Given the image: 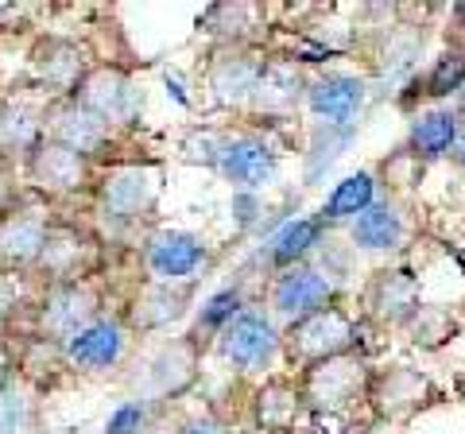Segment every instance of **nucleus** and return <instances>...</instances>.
Instances as JSON below:
<instances>
[{
	"label": "nucleus",
	"instance_id": "c756f323",
	"mask_svg": "<svg viewBox=\"0 0 465 434\" xmlns=\"http://www.w3.org/2000/svg\"><path fill=\"white\" fill-rule=\"evenodd\" d=\"M183 311V291H171V283H155L148 295L136 302V322L140 326H163Z\"/></svg>",
	"mask_w": 465,
	"mask_h": 434
},
{
	"label": "nucleus",
	"instance_id": "7c9ffc66",
	"mask_svg": "<svg viewBox=\"0 0 465 434\" xmlns=\"http://www.w3.org/2000/svg\"><path fill=\"white\" fill-rule=\"evenodd\" d=\"M241 287H225V291H217L206 307H202V314H198V334H222V330L232 322V318H237L244 307H241Z\"/></svg>",
	"mask_w": 465,
	"mask_h": 434
},
{
	"label": "nucleus",
	"instance_id": "423d86ee",
	"mask_svg": "<svg viewBox=\"0 0 465 434\" xmlns=\"http://www.w3.org/2000/svg\"><path fill=\"white\" fill-rule=\"evenodd\" d=\"M97 322V295L78 280L54 283L51 295L43 299V334L54 341H74L85 326Z\"/></svg>",
	"mask_w": 465,
	"mask_h": 434
},
{
	"label": "nucleus",
	"instance_id": "20e7f679",
	"mask_svg": "<svg viewBox=\"0 0 465 434\" xmlns=\"http://www.w3.org/2000/svg\"><path fill=\"white\" fill-rule=\"evenodd\" d=\"M330 299H333L330 271H318L311 264L287 268L272 283V311H275V318H283L287 326H295V322H302V318L326 311Z\"/></svg>",
	"mask_w": 465,
	"mask_h": 434
},
{
	"label": "nucleus",
	"instance_id": "f257e3e1",
	"mask_svg": "<svg viewBox=\"0 0 465 434\" xmlns=\"http://www.w3.org/2000/svg\"><path fill=\"white\" fill-rule=\"evenodd\" d=\"M372 388V372L361 357L345 353V357H330L322 365H311L302 372V399L314 411H349L353 403H361Z\"/></svg>",
	"mask_w": 465,
	"mask_h": 434
},
{
	"label": "nucleus",
	"instance_id": "b1692460",
	"mask_svg": "<svg viewBox=\"0 0 465 434\" xmlns=\"http://www.w3.org/2000/svg\"><path fill=\"white\" fill-rule=\"evenodd\" d=\"M43 133H47V121H43L32 105H24V101H8V105L0 109V143H5V148L32 155L43 143Z\"/></svg>",
	"mask_w": 465,
	"mask_h": 434
},
{
	"label": "nucleus",
	"instance_id": "39448f33",
	"mask_svg": "<svg viewBox=\"0 0 465 434\" xmlns=\"http://www.w3.org/2000/svg\"><path fill=\"white\" fill-rule=\"evenodd\" d=\"M78 105H85L90 113H97L101 121L109 124H128L136 121V113L143 105V94L136 90V82L116 66H97L82 78L78 94H74Z\"/></svg>",
	"mask_w": 465,
	"mask_h": 434
},
{
	"label": "nucleus",
	"instance_id": "6ab92c4d",
	"mask_svg": "<svg viewBox=\"0 0 465 434\" xmlns=\"http://www.w3.org/2000/svg\"><path fill=\"white\" fill-rule=\"evenodd\" d=\"M349 237H353L357 249L365 252H391L400 249L403 237H407V222H403V210L396 202H372V206L349 225Z\"/></svg>",
	"mask_w": 465,
	"mask_h": 434
},
{
	"label": "nucleus",
	"instance_id": "0eeeda50",
	"mask_svg": "<svg viewBox=\"0 0 465 434\" xmlns=\"http://www.w3.org/2000/svg\"><path fill=\"white\" fill-rule=\"evenodd\" d=\"M217 171L222 179L241 186V191H256V186H268L280 171V155L272 152L268 140H260L252 133L244 136H229L222 143V159H217Z\"/></svg>",
	"mask_w": 465,
	"mask_h": 434
},
{
	"label": "nucleus",
	"instance_id": "2eb2a0df",
	"mask_svg": "<svg viewBox=\"0 0 465 434\" xmlns=\"http://www.w3.org/2000/svg\"><path fill=\"white\" fill-rule=\"evenodd\" d=\"M51 225L39 206H20L0 217V260L5 264H35L47 249Z\"/></svg>",
	"mask_w": 465,
	"mask_h": 434
},
{
	"label": "nucleus",
	"instance_id": "6e6552de",
	"mask_svg": "<svg viewBox=\"0 0 465 434\" xmlns=\"http://www.w3.org/2000/svg\"><path fill=\"white\" fill-rule=\"evenodd\" d=\"M143 264H148L155 283H186L206 264V244L194 233H183V229H163L148 241Z\"/></svg>",
	"mask_w": 465,
	"mask_h": 434
},
{
	"label": "nucleus",
	"instance_id": "dca6fc26",
	"mask_svg": "<svg viewBox=\"0 0 465 434\" xmlns=\"http://www.w3.org/2000/svg\"><path fill=\"white\" fill-rule=\"evenodd\" d=\"M264 66L268 63L252 59V54H241V51L217 54L213 66H210V90H213V97L222 101V105H244V101H256Z\"/></svg>",
	"mask_w": 465,
	"mask_h": 434
},
{
	"label": "nucleus",
	"instance_id": "1a4fd4ad",
	"mask_svg": "<svg viewBox=\"0 0 465 434\" xmlns=\"http://www.w3.org/2000/svg\"><path fill=\"white\" fill-rule=\"evenodd\" d=\"M365 97L369 85L353 74H322L307 85V105L318 117V124H333V128H357Z\"/></svg>",
	"mask_w": 465,
	"mask_h": 434
},
{
	"label": "nucleus",
	"instance_id": "2f4dec72",
	"mask_svg": "<svg viewBox=\"0 0 465 434\" xmlns=\"http://www.w3.org/2000/svg\"><path fill=\"white\" fill-rule=\"evenodd\" d=\"M419 47H423V35L411 32V27H400L396 35L388 39V51H384V74L391 70V78H403L411 63L419 59Z\"/></svg>",
	"mask_w": 465,
	"mask_h": 434
},
{
	"label": "nucleus",
	"instance_id": "4468645a",
	"mask_svg": "<svg viewBox=\"0 0 465 434\" xmlns=\"http://www.w3.org/2000/svg\"><path fill=\"white\" fill-rule=\"evenodd\" d=\"M27 171H32V182H39L43 191H51V194H70L90 182V159L63 148V143H54V140H43L39 148L27 155Z\"/></svg>",
	"mask_w": 465,
	"mask_h": 434
},
{
	"label": "nucleus",
	"instance_id": "c85d7f7f",
	"mask_svg": "<svg viewBox=\"0 0 465 434\" xmlns=\"http://www.w3.org/2000/svg\"><path fill=\"white\" fill-rule=\"evenodd\" d=\"M465 90V47H450L439 54L430 66V74L423 78V94L427 97H450Z\"/></svg>",
	"mask_w": 465,
	"mask_h": 434
},
{
	"label": "nucleus",
	"instance_id": "a211bd4d",
	"mask_svg": "<svg viewBox=\"0 0 465 434\" xmlns=\"http://www.w3.org/2000/svg\"><path fill=\"white\" fill-rule=\"evenodd\" d=\"M32 66H35L39 82L47 85L51 94H70V97L78 94L82 78L90 74V70H85L82 51L74 47V43H63V39H47V43H39V51H35Z\"/></svg>",
	"mask_w": 465,
	"mask_h": 434
},
{
	"label": "nucleus",
	"instance_id": "58836bf2",
	"mask_svg": "<svg viewBox=\"0 0 465 434\" xmlns=\"http://www.w3.org/2000/svg\"><path fill=\"white\" fill-rule=\"evenodd\" d=\"M0 206H5V179H0Z\"/></svg>",
	"mask_w": 465,
	"mask_h": 434
},
{
	"label": "nucleus",
	"instance_id": "72a5a7b5",
	"mask_svg": "<svg viewBox=\"0 0 465 434\" xmlns=\"http://www.w3.org/2000/svg\"><path fill=\"white\" fill-rule=\"evenodd\" d=\"M179 434H225V430L217 427L213 419H191V423H186Z\"/></svg>",
	"mask_w": 465,
	"mask_h": 434
},
{
	"label": "nucleus",
	"instance_id": "9b49d317",
	"mask_svg": "<svg viewBox=\"0 0 465 434\" xmlns=\"http://www.w3.org/2000/svg\"><path fill=\"white\" fill-rule=\"evenodd\" d=\"M109 136H113V124L101 121L97 113H90L85 105H78L74 97L63 101V105H54V109L47 113V140L63 143V148L78 152V155H85V159L105 148Z\"/></svg>",
	"mask_w": 465,
	"mask_h": 434
},
{
	"label": "nucleus",
	"instance_id": "7ed1b4c3",
	"mask_svg": "<svg viewBox=\"0 0 465 434\" xmlns=\"http://www.w3.org/2000/svg\"><path fill=\"white\" fill-rule=\"evenodd\" d=\"M280 330L268 314L260 311H241L217 338V353H222L232 369L241 372H264L275 357H280Z\"/></svg>",
	"mask_w": 465,
	"mask_h": 434
},
{
	"label": "nucleus",
	"instance_id": "4be33fe9",
	"mask_svg": "<svg viewBox=\"0 0 465 434\" xmlns=\"http://www.w3.org/2000/svg\"><path fill=\"white\" fill-rule=\"evenodd\" d=\"M302 408H307L302 388H295L291 380H268L256 396V423L264 430H291Z\"/></svg>",
	"mask_w": 465,
	"mask_h": 434
},
{
	"label": "nucleus",
	"instance_id": "f8f14e48",
	"mask_svg": "<svg viewBox=\"0 0 465 434\" xmlns=\"http://www.w3.org/2000/svg\"><path fill=\"white\" fill-rule=\"evenodd\" d=\"M128 350V330L116 318H97L94 326H85L74 341L63 345L66 360L82 372H105L113 365H121V357Z\"/></svg>",
	"mask_w": 465,
	"mask_h": 434
},
{
	"label": "nucleus",
	"instance_id": "aec40b11",
	"mask_svg": "<svg viewBox=\"0 0 465 434\" xmlns=\"http://www.w3.org/2000/svg\"><path fill=\"white\" fill-rule=\"evenodd\" d=\"M458 140H461V121H458V113H450V109H430L423 113V117H415L411 124V152L419 163H430V159H442L458 148Z\"/></svg>",
	"mask_w": 465,
	"mask_h": 434
},
{
	"label": "nucleus",
	"instance_id": "f3484780",
	"mask_svg": "<svg viewBox=\"0 0 465 434\" xmlns=\"http://www.w3.org/2000/svg\"><path fill=\"white\" fill-rule=\"evenodd\" d=\"M369 396L376 399V408L388 419H403L419 411L430 399V380L419 369H388L381 376H372Z\"/></svg>",
	"mask_w": 465,
	"mask_h": 434
},
{
	"label": "nucleus",
	"instance_id": "f704fd0d",
	"mask_svg": "<svg viewBox=\"0 0 465 434\" xmlns=\"http://www.w3.org/2000/svg\"><path fill=\"white\" fill-rule=\"evenodd\" d=\"M454 155H458V163L465 167V133H461V140H458V148H454Z\"/></svg>",
	"mask_w": 465,
	"mask_h": 434
},
{
	"label": "nucleus",
	"instance_id": "ddd939ff",
	"mask_svg": "<svg viewBox=\"0 0 465 434\" xmlns=\"http://www.w3.org/2000/svg\"><path fill=\"white\" fill-rule=\"evenodd\" d=\"M365 307L376 322L384 326H403L423 302H419V280L407 268H388L376 271L369 291H365Z\"/></svg>",
	"mask_w": 465,
	"mask_h": 434
},
{
	"label": "nucleus",
	"instance_id": "bb28decb",
	"mask_svg": "<svg viewBox=\"0 0 465 434\" xmlns=\"http://www.w3.org/2000/svg\"><path fill=\"white\" fill-rule=\"evenodd\" d=\"M403 326H407V334H411V341L419 345V350H442V345L454 341V334H458L454 314L442 311V307H419Z\"/></svg>",
	"mask_w": 465,
	"mask_h": 434
},
{
	"label": "nucleus",
	"instance_id": "393cba45",
	"mask_svg": "<svg viewBox=\"0 0 465 434\" xmlns=\"http://www.w3.org/2000/svg\"><path fill=\"white\" fill-rule=\"evenodd\" d=\"M35 392L16 376L0 380V434H32L35 430Z\"/></svg>",
	"mask_w": 465,
	"mask_h": 434
},
{
	"label": "nucleus",
	"instance_id": "4c0bfd02",
	"mask_svg": "<svg viewBox=\"0 0 465 434\" xmlns=\"http://www.w3.org/2000/svg\"><path fill=\"white\" fill-rule=\"evenodd\" d=\"M454 16H458V24L465 27V5H458V8H454Z\"/></svg>",
	"mask_w": 465,
	"mask_h": 434
},
{
	"label": "nucleus",
	"instance_id": "412c9836",
	"mask_svg": "<svg viewBox=\"0 0 465 434\" xmlns=\"http://www.w3.org/2000/svg\"><path fill=\"white\" fill-rule=\"evenodd\" d=\"M322 217H295V222H287L280 233H272V241H268V249H264V256H268V264L272 268H299L302 260L311 256V249L318 241H322Z\"/></svg>",
	"mask_w": 465,
	"mask_h": 434
},
{
	"label": "nucleus",
	"instance_id": "c9c22d12",
	"mask_svg": "<svg viewBox=\"0 0 465 434\" xmlns=\"http://www.w3.org/2000/svg\"><path fill=\"white\" fill-rule=\"evenodd\" d=\"M454 113H458V121H465V90L458 94V109H454Z\"/></svg>",
	"mask_w": 465,
	"mask_h": 434
},
{
	"label": "nucleus",
	"instance_id": "473e14b6",
	"mask_svg": "<svg viewBox=\"0 0 465 434\" xmlns=\"http://www.w3.org/2000/svg\"><path fill=\"white\" fill-rule=\"evenodd\" d=\"M143 419H148V403H143V399H128V403H121V408L109 415L105 434H136L143 427Z\"/></svg>",
	"mask_w": 465,
	"mask_h": 434
},
{
	"label": "nucleus",
	"instance_id": "e433bc0d",
	"mask_svg": "<svg viewBox=\"0 0 465 434\" xmlns=\"http://www.w3.org/2000/svg\"><path fill=\"white\" fill-rule=\"evenodd\" d=\"M0 380H8V372H5V345H0Z\"/></svg>",
	"mask_w": 465,
	"mask_h": 434
},
{
	"label": "nucleus",
	"instance_id": "f03ea898",
	"mask_svg": "<svg viewBox=\"0 0 465 434\" xmlns=\"http://www.w3.org/2000/svg\"><path fill=\"white\" fill-rule=\"evenodd\" d=\"M357 345V326L353 318L338 307H326L311 318H302L287 330V353L299 365H322L330 357H345Z\"/></svg>",
	"mask_w": 465,
	"mask_h": 434
},
{
	"label": "nucleus",
	"instance_id": "a878e982",
	"mask_svg": "<svg viewBox=\"0 0 465 434\" xmlns=\"http://www.w3.org/2000/svg\"><path fill=\"white\" fill-rule=\"evenodd\" d=\"M302 94V74L295 63H268L264 78L256 90V105L260 109H291Z\"/></svg>",
	"mask_w": 465,
	"mask_h": 434
},
{
	"label": "nucleus",
	"instance_id": "5701e85b",
	"mask_svg": "<svg viewBox=\"0 0 465 434\" xmlns=\"http://www.w3.org/2000/svg\"><path fill=\"white\" fill-rule=\"evenodd\" d=\"M372 202H376V179L369 175V171H357V175H349V179H341L338 186H333V194L326 198V206H322L318 217H322V225H330V222H357Z\"/></svg>",
	"mask_w": 465,
	"mask_h": 434
},
{
	"label": "nucleus",
	"instance_id": "9d476101",
	"mask_svg": "<svg viewBox=\"0 0 465 434\" xmlns=\"http://www.w3.org/2000/svg\"><path fill=\"white\" fill-rule=\"evenodd\" d=\"M159 198V175L152 167H121L101 182V210L116 222L143 217Z\"/></svg>",
	"mask_w": 465,
	"mask_h": 434
},
{
	"label": "nucleus",
	"instance_id": "cd10ccee",
	"mask_svg": "<svg viewBox=\"0 0 465 434\" xmlns=\"http://www.w3.org/2000/svg\"><path fill=\"white\" fill-rule=\"evenodd\" d=\"M357 128H333V124H318L314 136H311V148H307V182L322 179L326 171L338 163V155L349 148Z\"/></svg>",
	"mask_w": 465,
	"mask_h": 434
}]
</instances>
